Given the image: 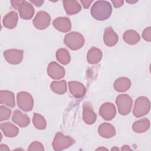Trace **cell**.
Masks as SVG:
<instances>
[{"label": "cell", "mask_w": 151, "mask_h": 151, "mask_svg": "<svg viewBox=\"0 0 151 151\" xmlns=\"http://www.w3.org/2000/svg\"><path fill=\"white\" fill-rule=\"evenodd\" d=\"M112 12L110 3L106 1H96L91 8V15L93 18L98 21L107 19Z\"/></svg>", "instance_id": "obj_1"}, {"label": "cell", "mask_w": 151, "mask_h": 151, "mask_svg": "<svg viewBox=\"0 0 151 151\" xmlns=\"http://www.w3.org/2000/svg\"><path fill=\"white\" fill-rule=\"evenodd\" d=\"M64 42L71 50H78L84 45V38L80 33L73 31L65 35Z\"/></svg>", "instance_id": "obj_2"}, {"label": "cell", "mask_w": 151, "mask_h": 151, "mask_svg": "<svg viewBox=\"0 0 151 151\" xmlns=\"http://www.w3.org/2000/svg\"><path fill=\"white\" fill-rule=\"evenodd\" d=\"M74 143L75 140L71 137L65 136L61 132H58L55 134L52 145L55 150L59 151L69 147Z\"/></svg>", "instance_id": "obj_3"}, {"label": "cell", "mask_w": 151, "mask_h": 151, "mask_svg": "<svg viewBox=\"0 0 151 151\" xmlns=\"http://www.w3.org/2000/svg\"><path fill=\"white\" fill-rule=\"evenodd\" d=\"M150 108V101L145 96L138 97L134 103L133 113L136 117H140L147 114Z\"/></svg>", "instance_id": "obj_4"}, {"label": "cell", "mask_w": 151, "mask_h": 151, "mask_svg": "<svg viewBox=\"0 0 151 151\" xmlns=\"http://www.w3.org/2000/svg\"><path fill=\"white\" fill-rule=\"evenodd\" d=\"M116 103L117 106L118 111L121 115L128 114L131 110L133 104V100L127 94H119L116 99Z\"/></svg>", "instance_id": "obj_5"}, {"label": "cell", "mask_w": 151, "mask_h": 151, "mask_svg": "<svg viewBox=\"0 0 151 151\" xmlns=\"http://www.w3.org/2000/svg\"><path fill=\"white\" fill-rule=\"evenodd\" d=\"M17 100L18 106L24 111H31L34 106L32 96L28 92L21 91L17 94Z\"/></svg>", "instance_id": "obj_6"}, {"label": "cell", "mask_w": 151, "mask_h": 151, "mask_svg": "<svg viewBox=\"0 0 151 151\" xmlns=\"http://www.w3.org/2000/svg\"><path fill=\"white\" fill-rule=\"evenodd\" d=\"M50 22L51 17L50 15L45 11H41L37 12L33 19L32 23L37 29L42 30L50 25Z\"/></svg>", "instance_id": "obj_7"}, {"label": "cell", "mask_w": 151, "mask_h": 151, "mask_svg": "<svg viewBox=\"0 0 151 151\" xmlns=\"http://www.w3.org/2000/svg\"><path fill=\"white\" fill-rule=\"evenodd\" d=\"M24 51L17 49H9L4 52V57L6 61L11 64H18L23 59Z\"/></svg>", "instance_id": "obj_8"}, {"label": "cell", "mask_w": 151, "mask_h": 151, "mask_svg": "<svg viewBox=\"0 0 151 151\" xmlns=\"http://www.w3.org/2000/svg\"><path fill=\"white\" fill-rule=\"evenodd\" d=\"M97 116L93 111V106L89 101H85L83 104V119L87 124H93L95 123Z\"/></svg>", "instance_id": "obj_9"}, {"label": "cell", "mask_w": 151, "mask_h": 151, "mask_svg": "<svg viewBox=\"0 0 151 151\" xmlns=\"http://www.w3.org/2000/svg\"><path fill=\"white\" fill-rule=\"evenodd\" d=\"M47 74L54 80H60L65 76L64 68L57 62H51L47 67Z\"/></svg>", "instance_id": "obj_10"}, {"label": "cell", "mask_w": 151, "mask_h": 151, "mask_svg": "<svg viewBox=\"0 0 151 151\" xmlns=\"http://www.w3.org/2000/svg\"><path fill=\"white\" fill-rule=\"evenodd\" d=\"M99 114L100 116L106 120H111L116 116V109L115 106L110 102L103 104L100 108Z\"/></svg>", "instance_id": "obj_11"}, {"label": "cell", "mask_w": 151, "mask_h": 151, "mask_svg": "<svg viewBox=\"0 0 151 151\" xmlns=\"http://www.w3.org/2000/svg\"><path fill=\"white\" fill-rule=\"evenodd\" d=\"M19 15L24 19H30L33 17L35 9L33 6L26 1H21L18 7Z\"/></svg>", "instance_id": "obj_12"}, {"label": "cell", "mask_w": 151, "mask_h": 151, "mask_svg": "<svg viewBox=\"0 0 151 151\" xmlns=\"http://www.w3.org/2000/svg\"><path fill=\"white\" fill-rule=\"evenodd\" d=\"M53 26L58 31L62 32H67L71 28V23L67 17H58L52 22Z\"/></svg>", "instance_id": "obj_13"}, {"label": "cell", "mask_w": 151, "mask_h": 151, "mask_svg": "<svg viewBox=\"0 0 151 151\" xmlns=\"http://www.w3.org/2000/svg\"><path fill=\"white\" fill-rule=\"evenodd\" d=\"M68 87L70 93L76 98L83 97L86 92L85 86L83 85V84L78 81H69Z\"/></svg>", "instance_id": "obj_14"}, {"label": "cell", "mask_w": 151, "mask_h": 151, "mask_svg": "<svg viewBox=\"0 0 151 151\" xmlns=\"http://www.w3.org/2000/svg\"><path fill=\"white\" fill-rule=\"evenodd\" d=\"M118 40V35L111 27L106 28L103 34V41L107 46L113 47L115 45Z\"/></svg>", "instance_id": "obj_15"}, {"label": "cell", "mask_w": 151, "mask_h": 151, "mask_svg": "<svg viewBox=\"0 0 151 151\" xmlns=\"http://www.w3.org/2000/svg\"><path fill=\"white\" fill-rule=\"evenodd\" d=\"M12 120L21 127H27L30 122L29 117L18 110H15L12 116Z\"/></svg>", "instance_id": "obj_16"}, {"label": "cell", "mask_w": 151, "mask_h": 151, "mask_svg": "<svg viewBox=\"0 0 151 151\" xmlns=\"http://www.w3.org/2000/svg\"><path fill=\"white\" fill-rule=\"evenodd\" d=\"M98 133L102 137L109 139L116 134V130L114 127L110 123H103L99 126Z\"/></svg>", "instance_id": "obj_17"}, {"label": "cell", "mask_w": 151, "mask_h": 151, "mask_svg": "<svg viewBox=\"0 0 151 151\" xmlns=\"http://www.w3.org/2000/svg\"><path fill=\"white\" fill-rule=\"evenodd\" d=\"M63 2L65 11L68 15H75L78 13L81 9V5L77 1L64 0Z\"/></svg>", "instance_id": "obj_18"}, {"label": "cell", "mask_w": 151, "mask_h": 151, "mask_svg": "<svg viewBox=\"0 0 151 151\" xmlns=\"http://www.w3.org/2000/svg\"><path fill=\"white\" fill-rule=\"evenodd\" d=\"M0 127L4 134L8 137H14L19 133L18 128L9 122L1 123Z\"/></svg>", "instance_id": "obj_19"}, {"label": "cell", "mask_w": 151, "mask_h": 151, "mask_svg": "<svg viewBox=\"0 0 151 151\" xmlns=\"http://www.w3.org/2000/svg\"><path fill=\"white\" fill-rule=\"evenodd\" d=\"M18 20V16L17 13L14 11H12L4 16L2 22L5 28L8 29H13L17 26Z\"/></svg>", "instance_id": "obj_20"}, {"label": "cell", "mask_w": 151, "mask_h": 151, "mask_svg": "<svg viewBox=\"0 0 151 151\" xmlns=\"http://www.w3.org/2000/svg\"><path fill=\"white\" fill-rule=\"evenodd\" d=\"M0 103L4 104L10 107H14L15 106V101L14 93L8 90H1Z\"/></svg>", "instance_id": "obj_21"}, {"label": "cell", "mask_w": 151, "mask_h": 151, "mask_svg": "<svg viewBox=\"0 0 151 151\" xmlns=\"http://www.w3.org/2000/svg\"><path fill=\"white\" fill-rule=\"evenodd\" d=\"M102 58V51L98 48L93 47L88 51L87 60L89 64H96L99 63Z\"/></svg>", "instance_id": "obj_22"}, {"label": "cell", "mask_w": 151, "mask_h": 151, "mask_svg": "<svg viewBox=\"0 0 151 151\" xmlns=\"http://www.w3.org/2000/svg\"><path fill=\"white\" fill-rule=\"evenodd\" d=\"M131 86V81L127 77H120L114 83V89L119 92H124L128 90Z\"/></svg>", "instance_id": "obj_23"}, {"label": "cell", "mask_w": 151, "mask_h": 151, "mask_svg": "<svg viewBox=\"0 0 151 151\" xmlns=\"http://www.w3.org/2000/svg\"><path fill=\"white\" fill-rule=\"evenodd\" d=\"M150 127V121L147 118H143L136 121L132 125L134 132L137 133H144Z\"/></svg>", "instance_id": "obj_24"}, {"label": "cell", "mask_w": 151, "mask_h": 151, "mask_svg": "<svg viewBox=\"0 0 151 151\" xmlns=\"http://www.w3.org/2000/svg\"><path fill=\"white\" fill-rule=\"evenodd\" d=\"M123 38L127 44L134 45L139 42L140 40V37L136 31L129 29L124 32Z\"/></svg>", "instance_id": "obj_25"}, {"label": "cell", "mask_w": 151, "mask_h": 151, "mask_svg": "<svg viewBox=\"0 0 151 151\" xmlns=\"http://www.w3.org/2000/svg\"><path fill=\"white\" fill-rule=\"evenodd\" d=\"M50 88L57 94H63L67 91V83L65 80L54 81L50 84Z\"/></svg>", "instance_id": "obj_26"}, {"label": "cell", "mask_w": 151, "mask_h": 151, "mask_svg": "<svg viewBox=\"0 0 151 151\" xmlns=\"http://www.w3.org/2000/svg\"><path fill=\"white\" fill-rule=\"evenodd\" d=\"M56 59L63 65L68 64L71 61V56L68 51L65 48L58 49L55 53Z\"/></svg>", "instance_id": "obj_27"}, {"label": "cell", "mask_w": 151, "mask_h": 151, "mask_svg": "<svg viewBox=\"0 0 151 151\" xmlns=\"http://www.w3.org/2000/svg\"><path fill=\"white\" fill-rule=\"evenodd\" d=\"M32 123L35 127L39 130L45 129L47 126V122L44 117L42 115L37 113H34V114Z\"/></svg>", "instance_id": "obj_28"}, {"label": "cell", "mask_w": 151, "mask_h": 151, "mask_svg": "<svg viewBox=\"0 0 151 151\" xmlns=\"http://www.w3.org/2000/svg\"><path fill=\"white\" fill-rule=\"evenodd\" d=\"M11 109L4 106H0V121L1 122L8 119L11 116Z\"/></svg>", "instance_id": "obj_29"}, {"label": "cell", "mask_w": 151, "mask_h": 151, "mask_svg": "<svg viewBox=\"0 0 151 151\" xmlns=\"http://www.w3.org/2000/svg\"><path fill=\"white\" fill-rule=\"evenodd\" d=\"M28 150H40V151H43L44 150L43 145L39 142L35 141L32 142V143L30 144L29 146V147L28 148Z\"/></svg>", "instance_id": "obj_30"}, {"label": "cell", "mask_w": 151, "mask_h": 151, "mask_svg": "<svg viewBox=\"0 0 151 151\" xmlns=\"http://www.w3.org/2000/svg\"><path fill=\"white\" fill-rule=\"evenodd\" d=\"M142 37L143 38L147 41L150 42L151 41V27H149L145 28L142 32Z\"/></svg>", "instance_id": "obj_31"}, {"label": "cell", "mask_w": 151, "mask_h": 151, "mask_svg": "<svg viewBox=\"0 0 151 151\" xmlns=\"http://www.w3.org/2000/svg\"><path fill=\"white\" fill-rule=\"evenodd\" d=\"M111 2L115 8H120L123 5L124 1L123 0H112Z\"/></svg>", "instance_id": "obj_32"}, {"label": "cell", "mask_w": 151, "mask_h": 151, "mask_svg": "<svg viewBox=\"0 0 151 151\" xmlns=\"http://www.w3.org/2000/svg\"><path fill=\"white\" fill-rule=\"evenodd\" d=\"M80 2H81V3L82 4L83 7H84V8H86V9H87V8H89L90 4H91L93 1H87V0H86V1H81Z\"/></svg>", "instance_id": "obj_33"}, {"label": "cell", "mask_w": 151, "mask_h": 151, "mask_svg": "<svg viewBox=\"0 0 151 151\" xmlns=\"http://www.w3.org/2000/svg\"><path fill=\"white\" fill-rule=\"evenodd\" d=\"M30 2L32 4H34L35 6H40L42 5V4L44 3V1H41V0H31Z\"/></svg>", "instance_id": "obj_34"}, {"label": "cell", "mask_w": 151, "mask_h": 151, "mask_svg": "<svg viewBox=\"0 0 151 151\" xmlns=\"http://www.w3.org/2000/svg\"><path fill=\"white\" fill-rule=\"evenodd\" d=\"M21 1H11V3L12 4V7L15 9H18V7L19 6V4H20Z\"/></svg>", "instance_id": "obj_35"}, {"label": "cell", "mask_w": 151, "mask_h": 151, "mask_svg": "<svg viewBox=\"0 0 151 151\" xmlns=\"http://www.w3.org/2000/svg\"><path fill=\"white\" fill-rule=\"evenodd\" d=\"M0 150L4 151V150H9V149L8 147V146L6 145L1 144L0 145Z\"/></svg>", "instance_id": "obj_36"}, {"label": "cell", "mask_w": 151, "mask_h": 151, "mask_svg": "<svg viewBox=\"0 0 151 151\" xmlns=\"http://www.w3.org/2000/svg\"><path fill=\"white\" fill-rule=\"evenodd\" d=\"M131 150L128 145H124L122 147V150Z\"/></svg>", "instance_id": "obj_37"}, {"label": "cell", "mask_w": 151, "mask_h": 151, "mask_svg": "<svg viewBox=\"0 0 151 151\" xmlns=\"http://www.w3.org/2000/svg\"><path fill=\"white\" fill-rule=\"evenodd\" d=\"M119 150V149L118 148H117V147H114V148H112L111 149V150Z\"/></svg>", "instance_id": "obj_38"}]
</instances>
